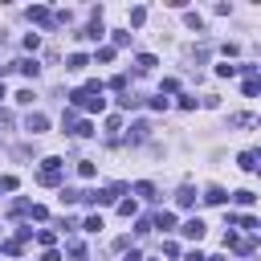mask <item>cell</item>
I'll return each instance as SVG.
<instances>
[{
  "instance_id": "1",
  "label": "cell",
  "mask_w": 261,
  "mask_h": 261,
  "mask_svg": "<svg viewBox=\"0 0 261 261\" xmlns=\"http://www.w3.org/2000/svg\"><path fill=\"white\" fill-rule=\"evenodd\" d=\"M69 102H73V110H86V114H102L106 110V98L102 94H90V90H73Z\"/></svg>"
},
{
  "instance_id": "2",
  "label": "cell",
  "mask_w": 261,
  "mask_h": 261,
  "mask_svg": "<svg viewBox=\"0 0 261 261\" xmlns=\"http://www.w3.org/2000/svg\"><path fill=\"white\" fill-rule=\"evenodd\" d=\"M61 175H65L61 159H57V155H49V159L41 163V171H37V184H45V188H57V184H61Z\"/></svg>"
},
{
  "instance_id": "3",
  "label": "cell",
  "mask_w": 261,
  "mask_h": 261,
  "mask_svg": "<svg viewBox=\"0 0 261 261\" xmlns=\"http://www.w3.org/2000/svg\"><path fill=\"white\" fill-rule=\"evenodd\" d=\"M61 126H65L73 139H90V135H94V122H90V118H77L73 110H65V114H61Z\"/></svg>"
},
{
  "instance_id": "4",
  "label": "cell",
  "mask_w": 261,
  "mask_h": 261,
  "mask_svg": "<svg viewBox=\"0 0 261 261\" xmlns=\"http://www.w3.org/2000/svg\"><path fill=\"white\" fill-rule=\"evenodd\" d=\"M224 249H232V253H241V257H253V253H257V241H253V237L224 232Z\"/></svg>"
},
{
  "instance_id": "5",
  "label": "cell",
  "mask_w": 261,
  "mask_h": 261,
  "mask_svg": "<svg viewBox=\"0 0 261 261\" xmlns=\"http://www.w3.org/2000/svg\"><path fill=\"white\" fill-rule=\"evenodd\" d=\"M29 20H33V24H41V29H53V24H57V20H53V12H49L45 4H33V8H29Z\"/></svg>"
},
{
  "instance_id": "6",
  "label": "cell",
  "mask_w": 261,
  "mask_h": 261,
  "mask_svg": "<svg viewBox=\"0 0 261 261\" xmlns=\"http://www.w3.org/2000/svg\"><path fill=\"white\" fill-rule=\"evenodd\" d=\"M179 232H184L188 241H200V237H204V220H200V216H192V220H184V224H179Z\"/></svg>"
},
{
  "instance_id": "7",
  "label": "cell",
  "mask_w": 261,
  "mask_h": 261,
  "mask_svg": "<svg viewBox=\"0 0 261 261\" xmlns=\"http://www.w3.org/2000/svg\"><path fill=\"white\" fill-rule=\"evenodd\" d=\"M24 130H29V135H41V130H49V118H45V114H29Z\"/></svg>"
},
{
  "instance_id": "8",
  "label": "cell",
  "mask_w": 261,
  "mask_h": 261,
  "mask_svg": "<svg viewBox=\"0 0 261 261\" xmlns=\"http://www.w3.org/2000/svg\"><path fill=\"white\" fill-rule=\"evenodd\" d=\"M86 65H90V57H86V53H69V61H65V69H69V73H82Z\"/></svg>"
},
{
  "instance_id": "9",
  "label": "cell",
  "mask_w": 261,
  "mask_h": 261,
  "mask_svg": "<svg viewBox=\"0 0 261 261\" xmlns=\"http://www.w3.org/2000/svg\"><path fill=\"white\" fill-rule=\"evenodd\" d=\"M228 126H257V118L249 110H237V114H228Z\"/></svg>"
},
{
  "instance_id": "10",
  "label": "cell",
  "mask_w": 261,
  "mask_h": 261,
  "mask_svg": "<svg viewBox=\"0 0 261 261\" xmlns=\"http://www.w3.org/2000/svg\"><path fill=\"white\" fill-rule=\"evenodd\" d=\"M151 228H175V216H171L167 208H159V212H155V220H151Z\"/></svg>"
},
{
  "instance_id": "11",
  "label": "cell",
  "mask_w": 261,
  "mask_h": 261,
  "mask_svg": "<svg viewBox=\"0 0 261 261\" xmlns=\"http://www.w3.org/2000/svg\"><path fill=\"white\" fill-rule=\"evenodd\" d=\"M224 200H228V192H224V188H216V184L204 192V204H224Z\"/></svg>"
},
{
  "instance_id": "12",
  "label": "cell",
  "mask_w": 261,
  "mask_h": 261,
  "mask_svg": "<svg viewBox=\"0 0 261 261\" xmlns=\"http://www.w3.org/2000/svg\"><path fill=\"white\" fill-rule=\"evenodd\" d=\"M175 204H179V208H192V204H196V192H192V188L184 184V188L175 192Z\"/></svg>"
},
{
  "instance_id": "13",
  "label": "cell",
  "mask_w": 261,
  "mask_h": 261,
  "mask_svg": "<svg viewBox=\"0 0 261 261\" xmlns=\"http://www.w3.org/2000/svg\"><path fill=\"white\" fill-rule=\"evenodd\" d=\"M135 65H139V73H151V69L159 65V61H155L151 53H139V57H135Z\"/></svg>"
},
{
  "instance_id": "14",
  "label": "cell",
  "mask_w": 261,
  "mask_h": 261,
  "mask_svg": "<svg viewBox=\"0 0 261 261\" xmlns=\"http://www.w3.org/2000/svg\"><path fill=\"white\" fill-rule=\"evenodd\" d=\"M16 69H20L24 77H37V73H41V65H37L33 57H24V61H16Z\"/></svg>"
},
{
  "instance_id": "15",
  "label": "cell",
  "mask_w": 261,
  "mask_h": 261,
  "mask_svg": "<svg viewBox=\"0 0 261 261\" xmlns=\"http://www.w3.org/2000/svg\"><path fill=\"white\" fill-rule=\"evenodd\" d=\"M241 171H257V151H241Z\"/></svg>"
},
{
  "instance_id": "16",
  "label": "cell",
  "mask_w": 261,
  "mask_h": 261,
  "mask_svg": "<svg viewBox=\"0 0 261 261\" xmlns=\"http://www.w3.org/2000/svg\"><path fill=\"white\" fill-rule=\"evenodd\" d=\"M65 253H69V257H73V261H86V245H82V241H77V237H73V241H69V245H65Z\"/></svg>"
},
{
  "instance_id": "17",
  "label": "cell",
  "mask_w": 261,
  "mask_h": 261,
  "mask_svg": "<svg viewBox=\"0 0 261 261\" xmlns=\"http://www.w3.org/2000/svg\"><path fill=\"white\" fill-rule=\"evenodd\" d=\"M135 196H139V200H155V184H147V179L135 184Z\"/></svg>"
},
{
  "instance_id": "18",
  "label": "cell",
  "mask_w": 261,
  "mask_h": 261,
  "mask_svg": "<svg viewBox=\"0 0 261 261\" xmlns=\"http://www.w3.org/2000/svg\"><path fill=\"white\" fill-rule=\"evenodd\" d=\"M232 200H237V208H249V204H253L257 196H253L249 188H241V192H232Z\"/></svg>"
},
{
  "instance_id": "19",
  "label": "cell",
  "mask_w": 261,
  "mask_h": 261,
  "mask_svg": "<svg viewBox=\"0 0 261 261\" xmlns=\"http://www.w3.org/2000/svg\"><path fill=\"white\" fill-rule=\"evenodd\" d=\"M147 130H151L147 122H135V126H130V143H143V139H147Z\"/></svg>"
},
{
  "instance_id": "20",
  "label": "cell",
  "mask_w": 261,
  "mask_h": 261,
  "mask_svg": "<svg viewBox=\"0 0 261 261\" xmlns=\"http://www.w3.org/2000/svg\"><path fill=\"white\" fill-rule=\"evenodd\" d=\"M61 204H82V192L77 188H61Z\"/></svg>"
},
{
  "instance_id": "21",
  "label": "cell",
  "mask_w": 261,
  "mask_h": 261,
  "mask_svg": "<svg viewBox=\"0 0 261 261\" xmlns=\"http://www.w3.org/2000/svg\"><path fill=\"white\" fill-rule=\"evenodd\" d=\"M184 20H188V29H196V33H200V29H204V16H200V12H188V16H184Z\"/></svg>"
},
{
  "instance_id": "22",
  "label": "cell",
  "mask_w": 261,
  "mask_h": 261,
  "mask_svg": "<svg viewBox=\"0 0 261 261\" xmlns=\"http://www.w3.org/2000/svg\"><path fill=\"white\" fill-rule=\"evenodd\" d=\"M241 90H245V98H253V94L261 90V82H257V77H245V86H241Z\"/></svg>"
},
{
  "instance_id": "23",
  "label": "cell",
  "mask_w": 261,
  "mask_h": 261,
  "mask_svg": "<svg viewBox=\"0 0 261 261\" xmlns=\"http://www.w3.org/2000/svg\"><path fill=\"white\" fill-rule=\"evenodd\" d=\"M77 175H82V179H94V163L82 159V163H77Z\"/></svg>"
},
{
  "instance_id": "24",
  "label": "cell",
  "mask_w": 261,
  "mask_h": 261,
  "mask_svg": "<svg viewBox=\"0 0 261 261\" xmlns=\"http://www.w3.org/2000/svg\"><path fill=\"white\" fill-rule=\"evenodd\" d=\"M8 212H12V216H29V200H12Z\"/></svg>"
},
{
  "instance_id": "25",
  "label": "cell",
  "mask_w": 261,
  "mask_h": 261,
  "mask_svg": "<svg viewBox=\"0 0 261 261\" xmlns=\"http://www.w3.org/2000/svg\"><path fill=\"white\" fill-rule=\"evenodd\" d=\"M37 241H41V245H53L57 232H53V228H37Z\"/></svg>"
},
{
  "instance_id": "26",
  "label": "cell",
  "mask_w": 261,
  "mask_h": 261,
  "mask_svg": "<svg viewBox=\"0 0 261 261\" xmlns=\"http://www.w3.org/2000/svg\"><path fill=\"white\" fill-rule=\"evenodd\" d=\"M114 45H118V49H126V45H130V33H126V29H118V33H114Z\"/></svg>"
},
{
  "instance_id": "27",
  "label": "cell",
  "mask_w": 261,
  "mask_h": 261,
  "mask_svg": "<svg viewBox=\"0 0 261 261\" xmlns=\"http://www.w3.org/2000/svg\"><path fill=\"white\" fill-rule=\"evenodd\" d=\"M118 106H122V110H135V106H139V98H135V94H122V98H118Z\"/></svg>"
},
{
  "instance_id": "28",
  "label": "cell",
  "mask_w": 261,
  "mask_h": 261,
  "mask_svg": "<svg viewBox=\"0 0 261 261\" xmlns=\"http://www.w3.org/2000/svg\"><path fill=\"white\" fill-rule=\"evenodd\" d=\"M118 212H122V216H135V212H139V204H135V200H122V204H118Z\"/></svg>"
},
{
  "instance_id": "29",
  "label": "cell",
  "mask_w": 261,
  "mask_h": 261,
  "mask_svg": "<svg viewBox=\"0 0 261 261\" xmlns=\"http://www.w3.org/2000/svg\"><path fill=\"white\" fill-rule=\"evenodd\" d=\"M147 20V8H130V24H143Z\"/></svg>"
},
{
  "instance_id": "30",
  "label": "cell",
  "mask_w": 261,
  "mask_h": 261,
  "mask_svg": "<svg viewBox=\"0 0 261 261\" xmlns=\"http://www.w3.org/2000/svg\"><path fill=\"white\" fill-rule=\"evenodd\" d=\"M106 130H110V135H114V130H122V118H118V114H110V118H106Z\"/></svg>"
},
{
  "instance_id": "31",
  "label": "cell",
  "mask_w": 261,
  "mask_h": 261,
  "mask_svg": "<svg viewBox=\"0 0 261 261\" xmlns=\"http://www.w3.org/2000/svg\"><path fill=\"white\" fill-rule=\"evenodd\" d=\"M29 216H33V220H45V216H49V212H45V208H41V204H29Z\"/></svg>"
},
{
  "instance_id": "32",
  "label": "cell",
  "mask_w": 261,
  "mask_h": 261,
  "mask_svg": "<svg viewBox=\"0 0 261 261\" xmlns=\"http://www.w3.org/2000/svg\"><path fill=\"white\" fill-rule=\"evenodd\" d=\"M82 228H86V232H98V228H102V216H90V220H86Z\"/></svg>"
},
{
  "instance_id": "33",
  "label": "cell",
  "mask_w": 261,
  "mask_h": 261,
  "mask_svg": "<svg viewBox=\"0 0 261 261\" xmlns=\"http://www.w3.org/2000/svg\"><path fill=\"white\" fill-rule=\"evenodd\" d=\"M237 224H241V228H249V232H257V216H241Z\"/></svg>"
},
{
  "instance_id": "34",
  "label": "cell",
  "mask_w": 261,
  "mask_h": 261,
  "mask_svg": "<svg viewBox=\"0 0 261 261\" xmlns=\"http://www.w3.org/2000/svg\"><path fill=\"white\" fill-rule=\"evenodd\" d=\"M0 188H4V192H16V175H4V179H0Z\"/></svg>"
},
{
  "instance_id": "35",
  "label": "cell",
  "mask_w": 261,
  "mask_h": 261,
  "mask_svg": "<svg viewBox=\"0 0 261 261\" xmlns=\"http://www.w3.org/2000/svg\"><path fill=\"white\" fill-rule=\"evenodd\" d=\"M41 261H61V253H57V249H45V253H41Z\"/></svg>"
},
{
  "instance_id": "36",
  "label": "cell",
  "mask_w": 261,
  "mask_h": 261,
  "mask_svg": "<svg viewBox=\"0 0 261 261\" xmlns=\"http://www.w3.org/2000/svg\"><path fill=\"white\" fill-rule=\"evenodd\" d=\"M184 261H204V253H200V249H192V253H188Z\"/></svg>"
},
{
  "instance_id": "37",
  "label": "cell",
  "mask_w": 261,
  "mask_h": 261,
  "mask_svg": "<svg viewBox=\"0 0 261 261\" xmlns=\"http://www.w3.org/2000/svg\"><path fill=\"white\" fill-rule=\"evenodd\" d=\"M122 261H143V253H135V249H130V253H126Z\"/></svg>"
},
{
  "instance_id": "38",
  "label": "cell",
  "mask_w": 261,
  "mask_h": 261,
  "mask_svg": "<svg viewBox=\"0 0 261 261\" xmlns=\"http://www.w3.org/2000/svg\"><path fill=\"white\" fill-rule=\"evenodd\" d=\"M0 77H4V65H0Z\"/></svg>"
},
{
  "instance_id": "39",
  "label": "cell",
  "mask_w": 261,
  "mask_h": 261,
  "mask_svg": "<svg viewBox=\"0 0 261 261\" xmlns=\"http://www.w3.org/2000/svg\"><path fill=\"white\" fill-rule=\"evenodd\" d=\"M143 261H151V257H143Z\"/></svg>"
}]
</instances>
